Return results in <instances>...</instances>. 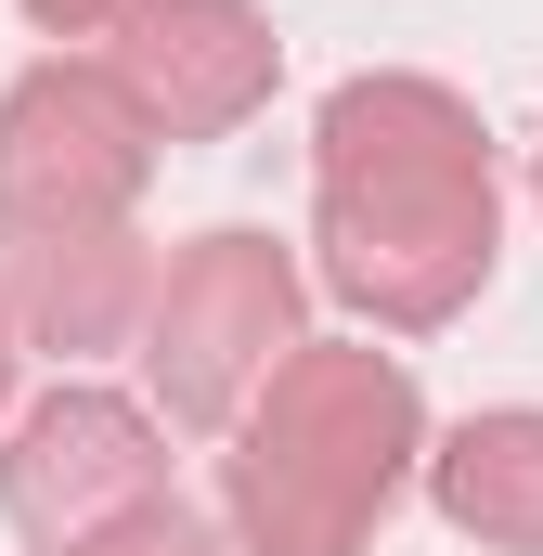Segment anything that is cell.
Masks as SVG:
<instances>
[{
  "label": "cell",
  "instance_id": "cell-4",
  "mask_svg": "<svg viewBox=\"0 0 543 556\" xmlns=\"http://www.w3.org/2000/svg\"><path fill=\"white\" fill-rule=\"evenodd\" d=\"M285 324H298V273L272 260L260 233H207L181 273L155 285V389L181 427H220L247 402V376L285 363Z\"/></svg>",
  "mask_w": 543,
  "mask_h": 556
},
{
  "label": "cell",
  "instance_id": "cell-7",
  "mask_svg": "<svg viewBox=\"0 0 543 556\" xmlns=\"http://www.w3.org/2000/svg\"><path fill=\"white\" fill-rule=\"evenodd\" d=\"M0 285H13V311H26L39 337H65V350H104V337L130 324V298H155L142 260H130V233H13Z\"/></svg>",
  "mask_w": 543,
  "mask_h": 556
},
{
  "label": "cell",
  "instance_id": "cell-5",
  "mask_svg": "<svg viewBox=\"0 0 543 556\" xmlns=\"http://www.w3.org/2000/svg\"><path fill=\"white\" fill-rule=\"evenodd\" d=\"M0 505H13V531L52 556L104 544V531H130L168 505V466H155V427L130 402H104V389H65V402H39L26 440H13V466H0Z\"/></svg>",
  "mask_w": 543,
  "mask_h": 556
},
{
  "label": "cell",
  "instance_id": "cell-10",
  "mask_svg": "<svg viewBox=\"0 0 543 556\" xmlns=\"http://www.w3.org/2000/svg\"><path fill=\"white\" fill-rule=\"evenodd\" d=\"M0 389H13V324H0Z\"/></svg>",
  "mask_w": 543,
  "mask_h": 556
},
{
  "label": "cell",
  "instance_id": "cell-9",
  "mask_svg": "<svg viewBox=\"0 0 543 556\" xmlns=\"http://www.w3.org/2000/svg\"><path fill=\"white\" fill-rule=\"evenodd\" d=\"M26 13H39V26H65V39H78V26H104V13H130V0H26Z\"/></svg>",
  "mask_w": 543,
  "mask_h": 556
},
{
  "label": "cell",
  "instance_id": "cell-1",
  "mask_svg": "<svg viewBox=\"0 0 543 556\" xmlns=\"http://www.w3.org/2000/svg\"><path fill=\"white\" fill-rule=\"evenodd\" d=\"M324 273L376 324H440L492 273V155L453 91L350 78L324 104Z\"/></svg>",
  "mask_w": 543,
  "mask_h": 556
},
{
  "label": "cell",
  "instance_id": "cell-8",
  "mask_svg": "<svg viewBox=\"0 0 543 556\" xmlns=\"http://www.w3.org/2000/svg\"><path fill=\"white\" fill-rule=\"evenodd\" d=\"M440 518L479 531V544L543 556V415H479V427H453V453H440Z\"/></svg>",
  "mask_w": 543,
  "mask_h": 556
},
{
  "label": "cell",
  "instance_id": "cell-6",
  "mask_svg": "<svg viewBox=\"0 0 543 556\" xmlns=\"http://www.w3.org/2000/svg\"><path fill=\"white\" fill-rule=\"evenodd\" d=\"M272 26L247 13V0H130L117 13V91H130V117L142 130H168V142H207V130H233L247 104L272 91Z\"/></svg>",
  "mask_w": 543,
  "mask_h": 556
},
{
  "label": "cell",
  "instance_id": "cell-2",
  "mask_svg": "<svg viewBox=\"0 0 543 556\" xmlns=\"http://www.w3.org/2000/svg\"><path fill=\"white\" fill-rule=\"evenodd\" d=\"M402 453H414L402 363H376V350L272 363V402L247 415V453H233V518L260 556H350L389 518Z\"/></svg>",
  "mask_w": 543,
  "mask_h": 556
},
{
  "label": "cell",
  "instance_id": "cell-3",
  "mask_svg": "<svg viewBox=\"0 0 543 556\" xmlns=\"http://www.w3.org/2000/svg\"><path fill=\"white\" fill-rule=\"evenodd\" d=\"M155 130L104 65H39L0 104V233H104L130 207Z\"/></svg>",
  "mask_w": 543,
  "mask_h": 556
}]
</instances>
